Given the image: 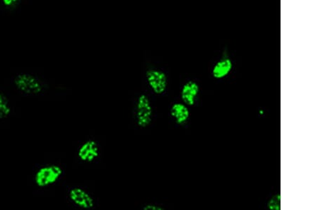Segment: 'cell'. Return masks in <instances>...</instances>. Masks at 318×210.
I'll return each instance as SVG.
<instances>
[{
  "label": "cell",
  "mask_w": 318,
  "mask_h": 210,
  "mask_svg": "<svg viewBox=\"0 0 318 210\" xmlns=\"http://www.w3.org/2000/svg\"><path fill=\"white\" fill-rule=\"evenodd\" d=\"M153 107L147 94L138 96L136 103V121L141 128H146L152 122Z\"/></svg>",
  "instance_id": "cell-2"
},
{
  "label": "cell",
  "mask_w": 318,
  "mask_h": 210,
  "mask_svg": "<svg viewBox=\"0 0 318 210\" xmlns=\"http://www.w3.org/2000/svg\"><path fill=\"white\" fill-rule=\"evenodd\" d=\"M21 0H2L3 4L5 7H10L14 6L16 3H19Z\"/></svg>",
  "instance_id": "cell-13"
},
{
  "label": "cell",
  "mask_w": 318,
  "mask_h": 210,
  "mask_svg": "<svg viewBox=\"0 0 318 210\" xmlns=\"http://www.w3.org/2000/svg\"><path fill=\"white\" fill-rule=\"evenodd\" d=\"M16 88L25 94L37 95L43 91L41 82L36 76L28 73H21L14 78Z\"/></svg>",
  "instance_id": "cell-3"
},
{
  "label": "cell",
  "mask_w": 318,
  "mask_h": 210,
  "mask_svg": "<svg viewBox=\"0 0 318 210\" xmlns=\"http://www.w3.org/2000/svg\"><path fill=\"white\" fill-rule=\"evenodd\" d=\"M200 93V87L195 81H188L181 89L180 97L183 103L188 107H193L196 103L197 96Z\"/></svg>",
  "instance_id": "cell-8"
},
{
  "label": "cell",
  "mask_w": 318,
  "mask_h": 210,
  "mask_svg": "<svg viewBox=\"0 0 318 210\" xmlns=\"http://www.w3.org/2000/svg\"><path fill=\"white\" fill-rule=\"evenodd\" d=\"M232 68H233V63L228 56L227 50H225L221 59L215 64L212 69V76L217 80H222L230 74Z\"/></svg>",
  "instance_id": "cell-7"
},
{
  "label": "cell",
  "mask_w": 318,
  "mask_h": 210,
  "mask_svg": "<svg viewBox=\"0 0 318 210\" xmlns=\"http://www.w3.org/2000/svg\"><path fill=\"white\" fill-rule=\"evenodd\" d=\"M69 198L75 205L84 209H93L95 206L94 198L83 188H72L69 191Z\"/></svg>",
  "instance_id": "cell-5"
},
{
  "label": "cell",
  "mask_w": 318,
  "mask_h": 210,
  "mask_svg": "<svg viewBox=\"0 0 318 210\" xmlns=\"http://www.w3.org/2000/svg\"><path fill=\"white\" fill-rule=\"evenodd\" d=\"M12 109L8 100L5 97V95L0 92V119L7 118L11 114Z\"/></svg>",
  "instance_id": "cell-10"
},
{
  "label": "cell",
  "mask_w": 318,
  "mask_h": 210,
  "mask_svg": "<svg viewBox=\"0 0 318 210\" xmlns=\"http://www.w3.org/2000/svg\"><path fill=\"white\" fill-rule=\"evenodd\" d=\"M268 208L270 210H281V194L277 193L274 195L268 203Z\"/></svg>",
  "instance_id": "cell-11"
},
{
  "label": "cell",
  "mask_w": 318,
  "mask_h": 210,
  "mask_svg": "<svg viewBox=\"0 0 318 210\" xmlns=\"http://www.w3.org/2000/svg\"><path fill=\"white\" fill-rule=\"evenodd\" d=\"M63 174L61 166L50 164L40 168L34 176L36 185L39 188H46L56 183Z\"/></svg>",
  "instance_id": "cell-1"
},
{
  "label": "cell",
  "mask_w": 318,
  "mask_h": 210,
  "mask_svg": "<svg viewBox=\"0 0 318 210\" xmlns=\"http://www.w3.org/2000/svg\"><path fill=\"white\" fill-rule=\"evenodd\" d=\"M143 210H164L162 206L155 204H146L142 208Z\"/></svg>",
  "instance_id": "cell-12"
},
{
  "label": "cell",
  "mask_w": 318,
  "mask_h": 210,
  "mask_svg": "<svg viewBox=\"0 0 318 210\" xmlns=\"http://www.w3.org/2000/svg\"><path fill=\"white\" fill-rule=\"evenodd\" d=\"M170 114L178 125H183L189 120L191 116L188 106L183 103H175L172 105Z\"/></svg>",
  "instance_id": "cell-9"
},
{
  "label": "cell",
  "mask_w": 318,
  "mask_h": 210,
  "mask_svg": "<svg viewBox=\"0 0 318 210\" xmlns=\"http://www.w3.org/2000/svg\"><path fill=\"white\" fill-rule=\"evenodd\" d=\"M147 83L153 93L164 94L168 87V77L166 73L156 68H150L146 72Z\"/></svg>",
  "instance_id": "cell-4"
},
{
  "label": "cell",
  "mask_w": 318,
  "mask_h": 210,
  "mask_svg": "<svg viewBox=\"0 0 318 210\" xmlns=\"http://www.w3.org/2000/svg\"><path fill=\"white\" fill-rule=\"evenodd\" d=\"M78 159L85 163H91L97 160L100 155V148L98 142L94 140H88L78 148Z\"/></svg>",
  "instance_id": "cell-6"
}]
</instances>
